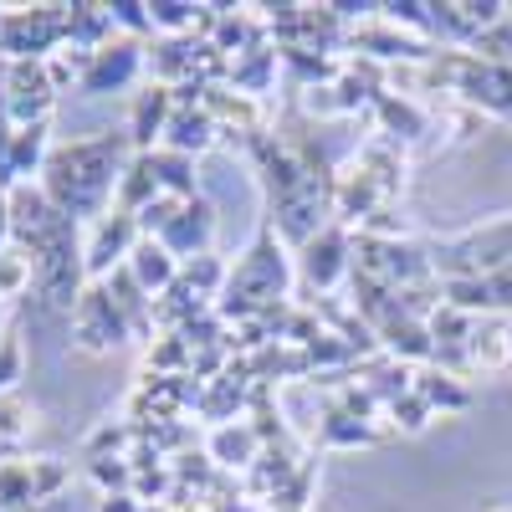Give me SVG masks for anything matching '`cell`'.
<instances>
[{
    "label": "cell",
    "instance_id": "29",
    "mask_svg": "<svg viewBox=\"0 0 512 512\" xmlns=\"http://www.w3.org/2000/svg\"><path fill=\"white\" fill-rule=\"evenodd\" d=\"M472 57H477V62H497V67L512 62V16H502L497 26H487V31L472 41Z\"/></svg>",
    "mask_w": 512,
    "mask_h": 512
},
{
    "label": "cell",
    "instance_id": "3",
    "mask_svg": "<svg viewBox=\"0 0 512 512\" xmlns=\"http://www.w3.org/2000/svg\"><path fill=\"white\" fill-rule=\"evenodd\" d=\"M67 47V6L0 11V62H52Z\"/></svg>",
    "mask_w": 512,
    "mask_h": 512
},
{
    "label": "cell",
    "instance_id": "35",
    "mask_svg": "<svg viewBox=\"0 0 512 512\" xmlns=\"http://www.w3.org/2000/svg\"><path fill=\"white\" fill-rule=\"evenodd\" d=\"M144 512H175V507H169V502H144Z\"/></svg>",
    "mask_w": 512,
    "mask_h": 512
},
{
    "label": "cell",
    "instance_id": "4",
    "mask_svg": "<svg viewBox=\"0 0 512 512\" xmlns=\"http://www.w3.org/2000/svg\"><path fill=\"white\" fill-rule=\"evenodd\" d=\"M57 98H62V93L52 88L47 62H0V108L11 113L16 128L52 123Z\"/></svg>",
    "mask_w": 512,
    "mask_h": 512
},
{
    "label": "cell",
    "instance_id": "24",
    "mask_svg": "<svg viewBox=\"0 0 512 512\" xmlns=\"http://www.w3.org/2000/svg\"><path fill=\"white\" fill-rule=\"evenodd\" d=\"M323 441H328V446H369L374 431H369V425H364L354 410L328 405V415H323Z\"/></svg>",
    "mask_w": 512,
    "mask_h": 512
},
{
    "label": "cell",
    "instance_id": "12",
    "mask_svg": "<svg viewBox=\"0 0 512 512\" xmlns=\"http://www.w3.org/2000/svg\"><path fill=\"white\" fill-rule=\"evenodd\" d=\"M216 139H221V123L210 118L205 103H195V108H175V113H169V128H164L159 149H175L185 159H200L205 149H216Z\"/></svg>",
    "mask_w": 512,
    "mask_h": 512
},
{
    "label": "cell",
    "instance_id": "23",
    "mask_svg": "<svg viewBox=\"0 0 512 512\" xmlns=\"http://www.w3.org/2000/svg\"><path fill=\"white\" fill-rule=\"evenodd\" d=\"M374 108L384 113V123H390V134H395V139H420V134H425V113H420L410 98H400V93H379Z\"/></svg>",
    "mask_w": 512,
    "mask_h": 512
},
{
    "label": "cell",
    "instance_id": "21",
    "mask_svg": "<svg viewBox=\"0 0 512 512\" xmlns=\"http://www.w3.org/2000/svg\"><path fill=\"white\" fill-rule=\"evenodd\" d=\"M149 200H159L154 169H149V159H144V154H134V159H128V169H123V185H118L113 210H123V216H139V210H144Z\"/></svg>",
    "mask_w": 512,
    "mask_h": 512
},
{
    "label": "cell",
    "instance_id": "31",
    "mask_svg": "<svg viewBox=\"0 0 512 512\" xmlns=\"http://www.w3.org/2000/svg\"><path fill=\"white\" fill-rule=\"evenodd\" d=\"M175 210H180V200H175V195H159V200H149V205L139 210L134 221H139V231H144V236H159L169 221H175Z\"/></svg>",
    "mask_w": 512,
    "mask_h": 512
},
{
    "label": "cell",
    "instance_id": "27",
    "mask_svg": "<svg viewBox=\"0 0 512 512\" xmlns=\"http://www.w3.org/2000/svg\"><path fill=\"white\" fill-rule=\"evenodd\" d=\"M108 16H113L118 36H134V41L154 36V21H149V0H108Z\"/></svg>",
    "mask_w": 512,
    "mask_h": 512
},
{
    "label": "cell",
    "instance_id": "32",
    "mask_svg": "<svg viewBox=\"0 0 512 512\" xmlns=\"http://www.w3.org/2000/svg\"><path fill=\"white\" fill-rule=\"evenodd\" d=\"M21 364H26V354H21V338H0V395H11V384L21 379Z\"/></svg>",
    "mask_w": 512,
    "mask_h": 512
},
{
    "label": "cell",
    "instance_id": "13",
    "mask_svg": "<svg viewBox=\"0 0 512 512\" xmlns=\"http://www.w3.org/2000/svg\"><path fill=\"white\" fill-rule=\"evenodd\" d=\"M113 36H118V26L108 16V0H72L67 6V47L72 52L93 57V52L108 47Z\"/></svg>",
    "mask_w": 512,
    "mask_h": 512
},
{
    "label": "cell",
    "instance_id": "2",
    "mask_svg": "<svg viewBox=\"0 0 512 512\" xmlns=\"http://www.w3.org/2000/svg\"><path fill=\"white\" fill-rule=\"evenodd\" d=\"M292 287V262H287V241L277 231H262L246 251L241 262L231 267V282L216 303V318L221 323H246L256 313H272Z\"/></svg>",
    "mask_w": 512,
    "mask_h": 512
},
{
    "label": "cell",
    "instance_id": "30",
    "mask_svg": "<svg viewBox=\"0 0 512 512\" xmlns=\"http://www.w3.org/2000/svg\"><path fill=\"white\" fill-rule=\"evenodd\" d=\"M67 466L57 461V456H41V461H31V487H36V502H57L62 497V487H67Z\"/></svg>",
    "mask_w": 512,
    "mask_h": 512
},
{
    "label": "cell",
    "instance_id": "25",
    "mask_svg": "<svg viewBox=\"0 0 512 512\" xmlns=\"http://www.w3.org/2000/svg\"><path fill=\"white\" fill-rule=\"evenodd\" d=\"M36 425V410L16 395H0V451H16Z\"/></svg>",
    "mask_w": 512,
    "mask_h": 512
},
{
    "label": "cell",
    "instance_id": "7",
    "mask_svg": "<svg viewBox=\"0 0 512 512\" xmlns=\"http://www.w3.org/2000/svg\"><path fill=\"white\" fill-rule=\"evenodd\" d=\"M144 241L139 221L123 216V210H108V216L88 231V241H82V262H88V282H108L118 267H128V256H134V246Z\"/></svg>",
    "mask_w": 512,
    "mask_h": 512
},
{
    "label": "cell",
    "instance_id": "8",
    "mask_svg": "<svg viewBox=\"0 0 512 512\" xmlns=\"http://www.w3.org/2000/svg\"><path fill=\"white\" fill-rule=\"evenodd\" d=\"M297 272H303L318 292H333L344 277H354V241L344 226H323L303 251H297Z\"/></svg>",
    "mask_w": 512,
    "mask_h": 512
},
{
    "label": "cell",
    "instance_id": "34",
    "mask_svg": "<svg viewBox=\"0 0 512 512\" xmlns=\"http://www.w3.org/2000/svg\"><path fill=\"white\" fill-rule=\"evenodd\" d=\"M98 512H144V502L134 492H108V497H98Z\"/></svg>",
    "mask_w": 512,
    "mask_h": 512
},
{
    "label": "cell",
    "instance_id": "20",
    "mask_svg": "<svg viewBox=\"0 0 512 512\" xmlns=\"http://www.w3.org/2000/svg\"><path fill=\"white\" fill-rule=\"evenodd\" d=\"M415 395L431 405V410H446V415H456V410L472 405V390H466L451 369H425V374H415Z\"/></svg>",
    "mask_w": 512,
    "mask_h": 512
},
{
    "label": "cell",
    "instance_id": "15",
    "mask_svg": "<svg viewBox=\"0 0 512 512\" xmlns=\"http://www.w3.org/2000/svg\"><path fill=\"white\" fill-rule=\"evenodd\" d=\"M512 364V328L507 323H482L466 333L461 344V369H477V374H497Z\"/></svg>",
    "mask_w": 512,
    "mask_h": 512
},
{
    "label": "cell",
    "instance_id": "19",
    "mask_svg": "<svg viewBox=\"0 0 512 512\" xmlns=\"http://www.w3.org/2000/svg\"><path fill=\"white\" fill-rule=\"evenodd\" d=\"M241 405H246V379H236V369H226V374H216V384L200 395V420H210V425H231L236 415H241Z\"/></svg>",
    "mask_w": 512,
    "mask_h": 512
},
{
    "label": "cell",
    "instance_id": "22",
    "mask_svg": "<svg viewBox=\"0 0 512 512\" xmlns=\"http://www.w3.org/2000/svg\"><path fill=\"white\" fill-rule=\"evenodd\" d=\"M180 282H185L195 297H205V303H210V297H221V292H226L231 267L221 262L216 251H205V256H195V262H185V267H180Z\"/></svg>",
    "mask_w": 512,
    "mask_h": 512
},
{
    "label": "cell",
    "instance_id": "5",
    "mask_svg": "<svg viewBox=\"0 0 512 512\" xmlns=\"http://www.w3.org/2000/svg\"><path fill=\"white\" fill-rule=\"evenodd\" d=\"M72 338L88 354H113V349H123L128 338H134V328H128V318L113 303L108 282H88V292L77 297V308H72Z\"/></svg>",
    "mask_w": 512,
    "mask_h": 512
},
{
    "label": "cell",
    "instance_id": "33",
    "mask_svg": "<svg viewBox=\"0 0 512 512\" xmlns=\"http://www.w3.org/2000/svg\"><path fill=\"white\" fill-rule=\"evenodd\" d=\"M390 415H395V425H405V431H420V425L431 420V405H425L420 395H405V400L390 405Z\"/></svg>",
    "mask_w": 512,
    "mask_h": 512
},
{
    "label": "cell",
    "instance_id": "16",
    "mask_svg": "<svg viewBox=\"0 0 512 512\" xmlns=\"http://www.w3.org/2000/svg\"><path fill=\"white\" fill-rule=\"evenodd\" d=\"M374 338L384 349H390V359H436V338H431V328H425V318H410V313H400V318H390V323H379L374 328Z\"/></svg>",
    "mask_w": 512,
    "mask_h": 512
},
{
    "label": "cell",
    "instance_id": "17",
    "mask_svg": "<svg viewBox=\"0 0 512 512\" xmlns=\"http://www.w3.org/2000/svg\"><path fill=\"white\" fill-rule=\"evenodd\" d=\"M128 272H134V282H139L149 297H164L169 287L180 282V262H175V256H169L159 241H149V236L134 246V256H128Z\"/></svg>",
    "mask_w": 512,
    "mask_h": 512
},
{
    "label": "cell",
    "instance_id": "10",
    "mask_svg": "<svg viewBox=\"0 0 512 512\" xmlns=\"http://www.w3.org/2000/svg\"><path fill=\"white\" fill-rule=\"evenodd\" d=\"M57 221H62V210L47 200V190H41L36 180L11 190V246L26 251L31 262H36V251L47 246V236L57 231Z\"/></svg>",
    "mask_w": 512,
    "mask_h": 512
},
{
    "label": "cell",
    "instance_id": "11",
    "mask_svg": "<svg viewBox=\"0 0 512 512\" xmlns=\"http://www.w3.org/2000/svg\"><path fill=\"white\" fill-rule=\"evenodd\" d=\"M169 113H175V93H169L164 82H144V88L134 93V108H128V128H123L134 154L159 149L164 128H169Z\"/></svg>",
    "mask_w": 512,
    "mask_h": 512
},
{
    "label": "cell",
    "instance_id": "9",
    "mask_svg": "<svg viewBox=\"0 0 512 512\" xmlns=\"http://www.w3.org/2000/svg\"><path fill=\"white\" fill-rule=\"evenodd\" d=\"M149 241H159V246L180 262V267H185V262H195V256H205V251H210V241H216V205H210L205 195L180 200L175 221H169L159 236H149Z\"/></svg>",
    "mask_w": 512,
    "mask_h": 512
},
{
    "label": "cell",
    "instance_id": "28",
    "mask_svg": "<svg viewBox=\"0 0 512 512\" xmlns=\"http://www.w3.org/2000/svg\"><path fill=\"white\" fill-rule=\"evenodd\" d=\"M88 477L98 482V492H134V466H128V456H98L88 461Z\"/></svg>",
    "mask_w": 512,
    "mask_h": 512
},
{
    "label": "cell",
    "instance_id": "14",
    "mask_svg": "<svg viewBox=\"0 0 512 512\" xmlns=\"http://www.w3.org/2000/svg\"><path fill=\"white\" fill-rule=\"evenodd\" d=\"M262 451H267V441L256 436L251 420L216 425V431H210V446H205V456L216 461V466H226V472H246V466H256V456H262Z\"/></svg>",
    "mask_w": 512,
    "mask_h": 512
},
{
    "label": "cell",
    "instance_id": "1",
    "mask_svg": "<svg viewBox=\"0 0 512 512\" xmlns=\"http://www.w3.org/2000/svg\"><path fill=\"white\" fill-rule=\"evenodd\" d=\"M134 159V144L128 134H98V139H67L47 154V169H41V190L47 200L72 216L77 226L88 221L98 226L113 200H118V185H123V169Z\"/></svg>",
    "mask_w": 512,
    "mask_h": 512
},
{
    "label": "cell",
    "instance_id": "6",
    "mask_svg": "<svg viewBox=\"0 0 512 512\" xmlns=\"http://www.w3.org/2000/svg\"><path fill=\"white\" fill-rule=\"evenodd\" d=\"M149 67V47L134 36H113L103 52L88 57V67H82L77 77V93L88 98H108V93H128L139 82V72Z\"/></svg>",
    "mask_w": 512,
    "mask_h": 512
},
{
    "label": "cell",
    "instance_id": "26",
    "mask_svg": "<svg viewBox=\"0 0 512 512\" xmlns=\"http://www.w3.org/2000/svg\"><path fill=\"white\" fill-rule=\"evenodd\" d=\"M31 282H36V262H31V256L16 251V246L0 251V297H21Z\"/></svg>",
    "mask_w": 512,
    "mask_h": 512
},
{
    "label": "cell",
    "instance_id": "18",
    "mask_svg": "<svg viewBox=\"0 0 512 512\" xmlns=\"http://www.w3.org/2000/svg\"><path fill=\"white\" fill-rule=\"evenodd\" d=\"M144 159H149V169H154L159 195H175V200H195V195H200L195 159H185V154H175V149H149Z\"/></svg>",
    "mask_w": 512,
    "mask_h": 512
}]
</instances>
